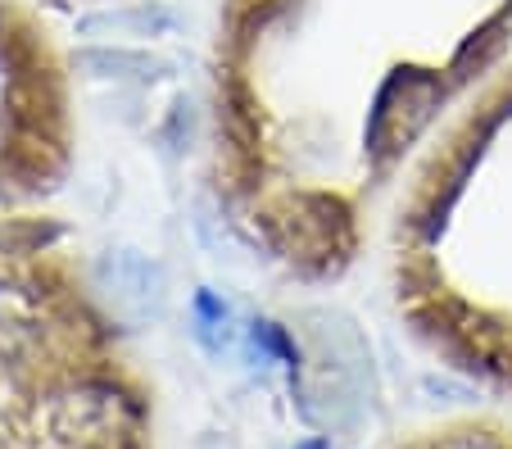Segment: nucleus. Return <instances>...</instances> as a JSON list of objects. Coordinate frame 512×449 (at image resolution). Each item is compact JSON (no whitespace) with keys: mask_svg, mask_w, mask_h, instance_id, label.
I'll use <instances>...</instances> for the list:
<instances>
[{"mask_svg":"<svg viewBox=\"0 0 512 449\" xmlns=\"http://www.w3.org/2000/svg\"><path fill=\"white\" fill-rule=\"evenodd\" d=\"M508 59L512 0H218L213 209L286 282H345L426 137Z\"/></svg>","mask_w":512,"mask_h":449,"instance_id":"1","label":"nucleus"},{"mask_svg":"<svg viewBox=\"0 0 512 449\" xmlns=\"http://www.w3.org/2000/svg\"><path fill=\"white\" fill-rule=\"evenodd\" d=\"M372 254L404 332L440 368L512 391V59L413 155Z\"/></svg>","mask_w":512,"mask_h":449,"instance_id":"2","label":"nucleus"},{"mask_svg":"<svg viewBox=\"0 0 512 449\" xmlns=\"http://www.w3.org/2000/svg\"><path fill=\"white\" fill-rule=\"evenodd\" d=\"M78 150L82 96L64 32L37 0H0V232L41 218Z\"/></svg>","mask_w":512,"mask_h":449,"instance_id":"3","label":"nucleus"},{"mask_svg":"<svg viewBox=\"0 0 512 449\" xmlns=\"http://www.w3.org/2000/svg\"><path fill=\"white\" fill-rule=\"evenodd\" d=\"M96 5H105V0H96Z\"/></svg>","mask_w":512,"mask_h":449,"instance_id":"4","label":"nucleus"}]
</instances>
